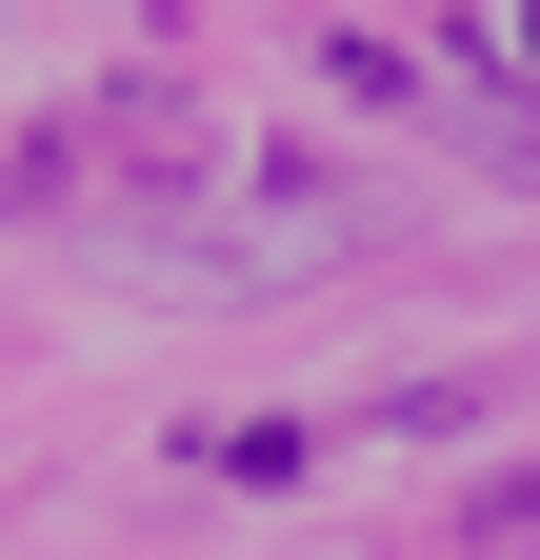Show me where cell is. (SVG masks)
I'll return each mask as SVG.
<instances>
[]
</instances>
